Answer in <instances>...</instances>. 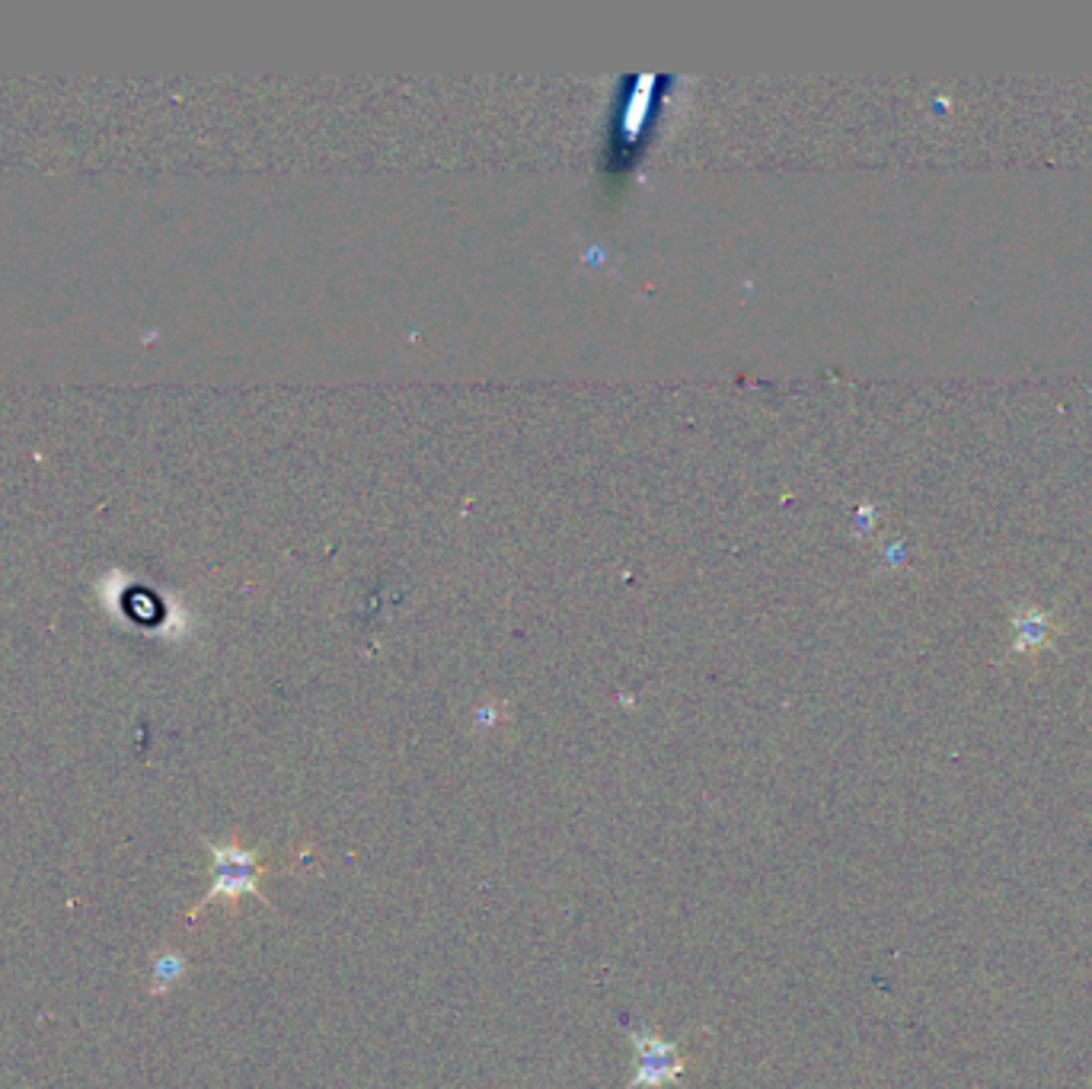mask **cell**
<instances>
[{
  "mask_svg": "<svg viewBox=\"0 0 1092 1089\" xmlns=\"http://www.w3.org/2000/svg\"><path fill=\"white\" fill-rule=\"evenodd\" d=\"M202 843L209 847L211 853V888L205 891V898L192 908L189 921H196L211 901L217 898H227V901H237L240 894H256L260 901H265L260 888V876L265 873V866L260 863V853L256 850H247L240 847L237 840L230 843H214L209 837H202ZM268 904V901H265Z\"/></svg>",
  "mask_w": 1092,
  "mask_h": 1089,
  "instance_id": "1",
  "label": "cell"
},
{
  "mask_svg": "<svg viewBox=\"0 0 1092 1089\" xmlns=\"http://www.w3.org/2000/svg\"><path fill=\"white\" fill-rule=\"evenodd\" d=\"M626 1036L636 1048V1074L626 1089H662L665 1084H677L687 1071V1057L680 1054V1041H665L652 1029L624 1023Z\"/></svg>",
  "mask_w": 1092,
  "mask_h": 1089,
  "instance_id": "2",
  "label": "cell"
},
{
  "mask_svg": "<svg viewBox=\"0 0 1092 1089\" xmlns=\"http://www.w3.org/2000/svg\"><path fill=\"white\" fill-rule=\"evenodd\" d=\"M183 975H186V955H183V952H176V949L156 952L154 962H151V981H154L151 993L160 997V993L173 990V985H176Z\"/></svg>",
  "mask_w": 1092,
  "mask_h": 1089,
  "instance_id": "3",
  "label": "cell"
},
{
  "mask_svg": "<svg viewBox=\"0 0 1092 1089\" xmlns=\"http://www.w3.org/2000/svg\"><path fill=\"white\" fill-rule=\"evenodd\" d=\"M1047 623L1041 617H1022L1019 621V639H1016V649H1035V646H1044L1047 642Z\"/></svg>",
  "mask_w": 1092,
  "mask_h": 1089,
  "instance_id": "4",
  "label": "cell"
}]
</instances>
